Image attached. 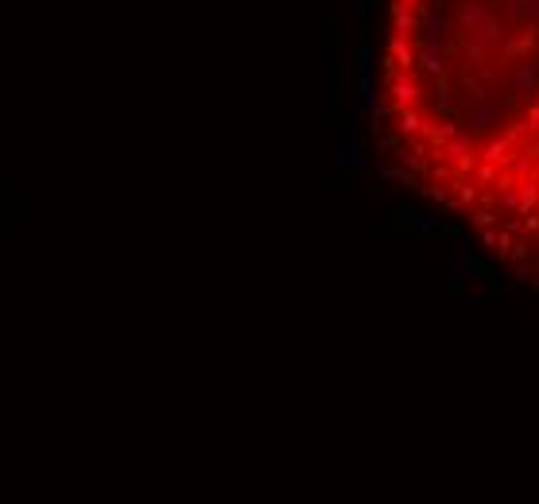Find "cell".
Instances as JSON below:
<instances>
[{"label":"cell","mask_w":539,"mask_h":504,"mask_svg":"<svg viewBox=\"0 0 539 504\" xmlns=\"http://www.w3.org/2000/svg\"><path fill=\"white\" fill-rule=\"evenodd\" d=\"M381 171L539 295V0H381Z\"/></svg>","instance_id":"1"}]
</instances>
